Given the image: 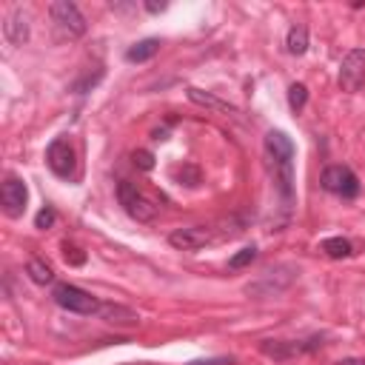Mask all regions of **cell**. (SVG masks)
I'll use <instances>...</instances> for the list:
<instances>
[{
  "instance_id": "7c38bea8",
  "label": "cell",
  "mask_w": 365,
  "mask_h": 365,
  "mask_svg": "<svg viewBox=\"0 0 365 365\" xmlns=\"http://www.w3.org/2000/svg\"><path fill=\"white\" fill-rule=\"evenodd\" d=\"M3 34H6V40L11 43V46H23L26 40H29V17L23 14V9H14L9 17H6V23H3Z\"/></svg>"
},
{
  "instance_id": "7402d4cb",
  "label": "cell",
  "mask_w": 365,
  "mask_h": 365,
  "mask_svg": "<svg viewBox=\"0 0 365 365\" xmlns=\"http://www.w3.org/2000/svg\"><path fill=\"white\" fill-rule=\"evenodd\" d=\"M54 220H57L54 208H51V205H43V208L37 211V217H34V228L46 231V228H51V225H54Z\"/></svg>"
},
{
  "instance_id": "6da1fadb",
  "label": "cell",
  "mask_w": 365,
  "mask_h": 365,
  "mask_svg": "<svg viewBox=\"0 0 365 365\" xmlns=\"http://www.w3.org/2000/svg\"><path fill=\"white\" fill-rule=\"evenodd\" d=\"M262 151H265V168L271 174L274 182V194L279 197V205L285 211H291L294 205V143L285 131L271 128L262 140Z\"/></svg>"
},
{
  "instance_id": "52a82bcc",
  "label": "cell",
  "mask_w": 365,
  "mask_h": 365,
  "mask_svg": "<svg viewBox=\"0 0 365 365\" xmlns=\"http://www.w3.org/2000/svg\"><path fill=\"white\" fill-rule=\"evenodd\" d=\"M26 202H29V188H26V182H23L20 177L9 174V177L3 180V185H0V205H3V214L11 217V220H17V217H23Z\"/></svg>"
},
{
  "instance_id": "5b68a950",
  "label": "cell",
  "mask_w": 365,
  "mask_h": 365,
  "mask_svg": "<svg viewBox=\"0 0 365 365\" xmlns=\"http://www.w3.org/2000/svg\"><path fill=\"white\" fill-rule=\"evenodd\" d=\"M319 185H322L328 194H336V197H342V200L359 197V177H356L348 165H339V163L325 165V171H322V177H319Z\"/></svg>"
},
{
  "instance_id": "44dd1931",
  "label": "cell",
  "mask_w": 365,
  "mask_h": 365,
  "mask_svg": "<svg viewBox=\"0 0 365 365\" xmlns=\"http://www.w3.org/2000/svg\"><path fill=\"white\" fill-rule=\"evenodd\" d=\"M63 259H66L68 265H74V268L86 265V254H83L77 245H71V242H63Z\"/></svg>"
},
{
  "instance_id": "5bb4252c",
  "label": "cell",
  "mask_w": 365,
  "mask_h": 365,
  "mask_svg": "<svg viewBox=\"0 0 365 365\" xmlns=\"http://www.w3.org/2000/svg\"><path fill=\"white\" fill-rule=\"evenodd\" d=\"M160 40L157 37H145V40H137L134 46H128L125 48V60L128 63H145V60H151L157 51H160Z\"/></svg>"
},
{
  "instance_id": "9a60e30c",
  "label": "cell",
  "mask_w": 365,
  "mask_h": 365,
  "mask_svg": "<svg viewBox=\"0 0 365 365\" xmlns=\"http://www.w3.org/2000/svg\"><path fill=\"white\" fill-rule=\"evenodd\" d=\"M319 251H322L325 257H331V259H348V257L354 254V245H351V240H345V237H325V240L319 242Z\"/></svg>"
},
{
  "instance_id": "7a4b0ae2",
  "label": "cell",
  "mask_w": 365,
  "mask_h": 365,
  "mask_svg": "<svg viewBox=\"0 0 365 365\" xmlns=\"http://www.w3.org/2000/svg\"><path fill=\"white\" fill-rule=\"evenodd\" d=\"M51 299H54L63 311L80 314V317H97V314H100V305H103L94 294H88V291H83V288H77V285H71V282L54 285Z\"/></svg>"
},
{
  "instance_id": "4fadbf2b",
  "label": "cell",
  "mask_w": 365,
  "mask_h": 365,
  "mask_svg": "<svg viewBox=\"0 0 365 365\" xmlns=\"http://www.w3.org/2000/svg\"><path fill=\"white\" fill-rule=\"evenodd\" d=\"M97 317L106 319V322H111V325H134V322L140 319L131 308H125V305H120V302H103Z\"/></svg>"
},
{
  "instance_id": "ac0fdd59",
  "label": "cell",
  "mask_w": 365,
  "mask_h": 365,
  "mask_svg": "<svg viewBox=\"0 0 365 365\" xmlns=\"http://www.w3.org/2000/svg\"><path fill=\"white\" fill-rule=\"evenodd\" d=\"M305 103H308V86L305 83H291L288 86V106H291V111L299 114L305 108Z\"/></svg>"
},
{
  "instance_id": "603a6c76",
  "label": "cell",
  "mask_w": 365,
  "mask_h": 365,
  "mask_svg": "<svg viewBox=\"0 0 365 365\" xmlns=\"http://www.w3.org/2000/svg\"><path fill=\"white\" fill-rule=\"evenodd\" d=\"M131 160H134V165H137L140 171H151V168H154V154L145 151V148H137V151L131 154Z\"/></svg>"
},
{
  "instance_id": "83f0119b",
  "label": "cell",
  "mask_w": 365,
  "mask_h": 365,
  "mask_svg": "<svg viewBox=\"0 0 365 365\" xmlns=\"http://www.w3.org/2000/svg\"><path fill=\"white\" fill-rule=\"evenodd\" d=\"M336 365H365V359H362V356H345V359H339Z\"/></svg>"
},
{
  "instance_id": "3957f363",
  "label": "cell",
  "mask_w": 365,
  "mask_h": 365,
  "mask_svg": "<svg viewBox=\"0 0 365 365\" xmlns=\"http://www.w3.org/2000/svg\"><path fill=\"white\" fill-rule=\"evenodd\" d=\"M317 348H322V336L319 334H314L308 339H262L259 342V351L268 359H274V362H288V359L302 356V354H311Z\"/></svg>"
},
{
  "instance_id": "4316f807",
  "label": "cell",
  "mask_w": 365,
  "mask_h": 365,
  "mask_svg": "<svg viewBox=\"0 0 365 365\" xmlns=\"http://www.w3.org/2000/svg\"><path fill=\"white\" fill-rule=\"evenodd\" d=\"M151 140H157V143L168 140V128H154V131H151Z\"/></svg>"
},
{
  "instance_id": "2e32d148",
  "label": "cell",
  "mask_w": 365,
  "mask_h": 365,
  "mask_svg": "<svg viewBox=\"0 0 365 365\" xmlns=\"http://www.w3.org/2000/svg\"><path fill=\"white\" fill-rule=\"evenodd\" d=\"M285 48H288V54H294V57H302V54L308 51V29H305L302 23H297V26L288 29V34H285Z\"/></svg>"
},
{
  "instance_id": "e0dca14e",
  "label": "cell",
  "mask_w": 365,
  "mask_h": 365,
  "mask_svg": "<svg viewBox=\"0 0 365 365\" xmlns=\"http://www.w3.org/2000/svg\"><path fill=\"white\" fill-rule=\"evenodd\" d=\"M26 274H29V279L37 282V285L54 282V268H51L46 259H40V257H31V259L26 262Z\"/></svg>"
},
{
  "instance_id": "d4e9b609",
  "label": "cell",
  "mask_w": 365,
  "mask_h": 365,
  "mask_svg": "<svg viewBox=\"0 0 365 365\" xmlns=\"http://www.w3.org/2000/svg\"><path fill=\"white\" fill-rule=\"evenodd\" d=\"M185 365H234V356H208V359H191Z\"/></svg>"
},
{
  "instance_id": "9c48e42d",
  "label": "cell",
  "mask_w": 365,
  "mask_h": 365,
  "mask_svg": "<svg viewBox=\"0 0 365 365\" xmlns=\"http://www.w3.org/2000/svg\"><path fill=\"white\" fill-rule=\"evenodd\" d=\"M365 83V48H351L339 63V88L354 94Z\"/></svg>"
},
{
  "instance_id": "8992f818",
  "label": "cell",
  "mask_w": 365,
  "mask_h": 365,
  "mask_svg": "<svg viewBox=\"0 0 365 365\" xmlns=\"http://www.w3.org/2000/svg\"><path fill=\"white\" fill-rule=\"evenodd\" d=\"M51 23L57 26V31L63 34V37H68V40H77V37H83L86 34V17H83V11L77 9V3H71V0H57V3H51Z\"/></svg>"
},
{
  "instance_id": "cb8c5ba5",
  "label": "cell",
  "mask_w": 365,
  "mask_h": 365,
  "mask_svg": "<svg viewBox=\"0 0 365 365\" xmlns=\"http://www.w3.org/2000/svg\"><path fill=\"white\" fill-rule=\"evenodd\" d=\"M177 177H180V185H182V182H185V185H197V182H200V168L191 165V163H185V165L177 171Z\"/></svg>"
},
{
  "instance_id": "8fae6325",
  "label": "cell",
  "mask_w": 365,
  "mask_h": 365,
  "mask_svg": "<svg viewBox=\"0 0 365 365\" xmlns=\"http://www.w3.org/2000/svg\"><path fill=\"white\" fill-rule=\"evenodd\" d=\"M185 94H188V100H191L194 106H205V108H211V111H222V114H228V117H240V108H237V106H231L228 100H220V97L211 94V91H202V88L191 86Z\"/></svg>"
},
{
  "instance_id": "ba28073f",
  "label": "cell",
  "mask_w": 365,
  "mask_h": 365,
  "mask_svg": "<svg viewBox=\"0 0 365 365\" xmlns=\"http://www.w3.org/2000/svg\"><path fill=\"white\" fill-rule=\"evenodd\" d=\"M220 234L211 228V225H188V228H177L168 234V242L180 251H200L205 248L208 242H217Z\"/></svg>"
},
{
  "instance_id": "277c9868",
  "label": "cell",
  "mask_w": 365,
  "mask_h": 365,
  "mask_svg": "<svg viewBox=\"0 0 365 365\" xmlns=\"http://www.w3.org/2000/svg\"><path fill=\"white\" fill-rule=\"evenodd\" d=\"M117 200H120L123 211H125L131 220H137V222H151V220L157 217V205H154L134 182H128V180H120V182H117Z\"/></svg>"
},
{
  "instance_id": "ffe728a7",
  "label": "cell",
  "mask_w": 365,
  "mask_h": 365,
  "mask_svg": "<svg viewBox=\"0 0 365 365\" xmlns=\"http://www.w3.org/2000/svg\"><path fill=\"white\" fill-rule=\"evenodd\" d=\"M100 80H103V68H97L94 74H83V77H80V80H74L68 88H71L74 94H86V91H91V88H94Z\"/></svg>"
},
{
  "instance_id": "484cf974",
  "label": "cell",
  "mask_w": 365,
  "mask_h": 365,
  "mask_svg": "<svg viewBox=\"0 0 365 365\" xmlns=\"http://www.w3.org/2000/svg\"><path fill=\"white\" fill-rule=\"evenodd\" d=\"M168 9V3H157V0H145V11L148 14H160V11H165Z\"/></svg>"
},
{
  "instance_id": "d6986e66",
  "label": "cell",
  "mask_w": 365,
  "mask_h": 365,
  "mask_svg": "<svg viewBox=\"0 0 365 365\" xmlns=\"http://www.w3.org/2000/svg\"><path fill=\"white\" fill-rule=\"evenodd\" d=\"M254 259H257V248H254V245H245V248H240L237 254H231L228 268H231V271H242V268H248Z\"/></svg>"
},
{
  "instance_id": "30bf717a",
  "label": "cell",
  "mask_w": 365,
  "mask_h": 365,
  "mask_svg": "<svg viewBox=\"0 0 365 365\" xmlns=\"http://www.w3.org/2000/svg\"><path fill=\"white\" fill-rule=\"evenodd\" d=\"M46 165L51 168V174L68 180L74 174V148L66 137H57L51 140V145L46 148Z\"/></svg>"
}]
</instances>
